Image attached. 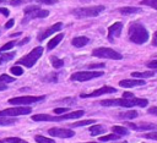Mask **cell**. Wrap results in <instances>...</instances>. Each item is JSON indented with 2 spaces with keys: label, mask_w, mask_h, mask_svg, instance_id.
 Instances as JSON below:
<instances>
[{
  "label": "cell",
  "mask_w": 157,
  "mask_h": 143,
  "mask_svg": "<svg viewBox=\"0 0 157 143\" xmlns=\"http://www.w3.org/2000/svg\"><path fill=\"white\" fill-rule=\"evenodd\" d=\"M16 35H20V33H13V34H11V37H16Z\"/></svg>",
  "instance_id": "cell-48"
},
{
  "label": "cell",
  "mask_w": 157,
  "mask_h": 143,
  "mask_svg": "<svg viewBox=\"0 0 157 143\" xmlns=\"http://www.w3.org/2000/svg\"><path fill=\"white\" fill-rule=\"evenodd\" d=\"M155 75L153 71H144V72H132L131 73V77H136V78H146V77H152Z\"/></svg>",
  "instance_id": "cell-23"
},
{
  "label": "cell",
  "mask_w": 157,
  "mask_h": 143,
  "mask_svg": "<svg viewBox=\"0 0 157 143\" xmlns=\"http://www.w3.org/2000/svg\"><path fill=\"white\" fill-rule=\"evenodd\" d=\"M92 55L96 57H104V59H113V60H121L123 55L110 48H104V46H99L96 48L92 51Z\"/></svg>",
  "instance_id": "cell-7"
},
{
  "label": "cell",
  "mask_w": 157,
  "mask_h": 143,
  "mask_svg": "<svg viewBox=\"0 0 157 143\" xmlns=\"http://www.w3.org/2000/svg\"><path fill=\"white\" fill-rule=\"evenodd\" d=\"M145 81L140 79V78H131V79H121L119 81V86L124 87V88H131V87H139V86H144Z\"/></svg>",
  "instance_id": "cell-16"
},
{
  "label": "cell",
  "mask_w": 157,
  "mask_h": 143,
  "mask_svg": "<svg viewBox=\"0 0 157 143\" xmlns=\"http://www.w3.org/2000/svg\"><path fill=\"white\" fill-rule=\"evenodd\" d=\"M15 55H16L15 51H11V53H5V51H2V53H0V64H4V62L10 61L12 57H15Z\"/></svg>",
  "instance_id": "cell-22"
},
{
  "label": "cell",
  "mask_w": 157,
  "mask_h": 143,
  "mask_svg": "<svg viewBox=\"0 0 157 143\" xmlns=\"http://www.w3.org/2000/svg\"><path fill=\"white\" fill-rule=\"evenodd\" d=\"M5 89H7V86H6V83H2V82H0V90H5Z\"/></svg>",
  "instance_id": "cell-47"
},
{
  "label": "cell",
  "mask_w": 157,
  "mask_h": 143,
  "mask_svg": "<svg viewBox=\"0 0 157 143\" xmlns=\"http://www.w3.org/2000/svg\"><path fill=\"white\" fill-rule=\"evenodd\" d=\"M117 89L113 88V87H109V86H103L91 93H82L81 94V98H93V97H99V95H103V94H110V93H115Z\"/></svg>",
  "instance_id": "cell-11"
},
{
  "label": "cell",
  "mask_w": 157,
  "mask_h": 143,
  "mask_svg": "<svg viewBox=\"0 0 157 143\" xmlns=\"http://www.w3.org/2000/svg\"><path fill=\"white\" fill-rule=\"evenodd\" d=\"M121 136L117 134V133H109V134H105V136H101L99 137V141L101 142H108V141H117L119 139Z\"/></svg>",
  "instance_id": "cell-25"
},
{
  "label": "cell",
  "mask_w": 157,
  "mask_h": 143,
  "mask_svg": "<svg viewBox=\"0 0 157 143\" xmlns=\"http://www.w3.org/2000/svg\"><path fill=\"white\" fill-rule=\"evenodd\" d=\"M87 143H96V142H87Z\"/></svg>",
  "instance_id": "cell-50"
},
{
  "label": "cell",
  "mask_w": 157,
  "mask_h": 143,
  "mask_svg": "<svg viewBox=\"0 0 157 143\" xmlns=\"http://www.w3.org/2000/svg\"><path fill=\"white\" fill-rule=\"evenodd\" d=\"M91 123H94V120H82V121H77V122H74L69 126L71 127H81V126H86V125H91Z\"/></svg>",
  "instance_id": "cell-29"
},
{
  "label": "cell",
  "mask_w": 157,
  "mask_h": 143,
  "mask_svg": "<svg viewBox=\"0 0 157 143\" xmlns=\"http://www.w3.org/2000/svg\"><path fill=\"white\" fill-rule=\"evenodd\" d=\"M104 6L98 5V6H90V7H80L72 10V15H75L78 18H86V17H94L98 16L101 12L104 11Z\"/></svg>",
  "instance_id": "cell-6"
},
{
  "label": "cell",
  "mask_w": 157,
  "mask_h": 143,
  "mask_svg": "<svg viewBox=\"0 0 157 143\" xmlns=\"http://www.w3.org/2000/svg\"><path fill=\"white\" fill-rule=\"evenodd\" d=\"M34 141H36L37 143H55L54 139L48 138V137H44V136H40V134L36 136V137H34Z\"/></svg>",
  "instance_id": "cell-28"
},
{
  "label": "cell",
  "mask_w": 157,
  "mask_h": 143,
  "mask_svg": "<svg viewBox=\"0 0 157 143\" xmlns=\"http://www.w3.org/2000/svg\"><path fill=\"white\" fill-rule=\"evenodd\" d=\"M88 68H96V67H104V64H93V65H88Z\"/></svg>",
  "instance_id": "cell-42"
},
{
  "label": "cell",
  "mask_w": 157,
  "mask_h": 143,
  "mask_svg": "<svg viewBox=\"0 0 157 143\" xmlns=\"http://www.w3.org/2000/svg\"><path fill=\"white\" fill-rule=\"evenodd\" d=\"M42 54H43V48H42V46H37V48L32 49L27 55H25L23 57H21V59L17 61V64L23 65V66L27 67V68H31V67L38 61V59L42 56Z\"/></svg>",
  "instance_id": "cell-4"
},
{
  "label": "cell",
  "mask_w": 157,
  "mask_h": 143,
  "mask_svg": "<svg viewBox=\"0 0 157 143\" xmlns=\"http://www.w3.org/2000/svg\"><path fill=\"white\" fill-rule=\"evenodd\" d=\"M141 5H146V6H150V7L157 10V0H142Z\"/></svg>",
  "instance_id": "cell-31"
},
{
  "label": "cell",
  "mask_w": 157,
  "mask_h": 143,
  "mask_svg": "<svg viewBox=\"0 0 157 143\" xmlns=\"http://www.w3.org/2000/svg\"><path fill=\"white\" fill-rule=\"evenodd\" d=\"M0 13H1V15H4L5 17H7V16H9V13H10V11H9L7 9H5V7H0Z\"/></svg>",
  "instance_id": "cell-41"
},
{
  "label": "cell",
  "mask_w": 157,
  "mask_h": 143,
  "mask_svg": "<svg viewBox=\"0 0 157 143\" xmlns=\"http://www.w3.org/2000/svg\"><path fill=\"white\" fill-rule=\"evenodd\" d=\"M0 143H5V141H0Z\"/></svg>",
  "instance_id": "cell-49"
},
{
  "label": "cell",
  "mask_w": 157,
  "mask_h": 143,
  "mask_svg": "<svg viewBox=\"0 0 157 143\" xmlns=\"http://www.w3.org/2000/svg\"><path fill=\"white\" fill-rule=\"evenodd\" d=\"M112 132L113 133H117L119 136H123V134H128L129 133L128 128H125L124 126H112Z\"/></svg>",
  "instance_id": "cell-26"
},
{
  "label": "cell",
  "mask_w": 157,
  "mask_h": 143,
  "mask_svg": "<svg viewBox=\"0 0 157 143\" xmlns=\"http://www.w3.org/2000/svg\"><path fill=\"white\" fill-rule=\"evenodd\" d=\"M48 133L50 136L59 137V138H71L75 136V132L70 128H49Z\"/></svg>",
  "instance_id": "cell-13"
},
{
  "label": "cell",
  "mask_w": 157,
  "mask_h": 143,
  "mask_svg": "<svg viewBox=\"0 0 157 143\" xmlns=\"http://www.w3.org/2000/svg\"><path fill=\"white\" fill-rule=\"evenodd\" d=\"M5 142L7 143H28L27 141L22 139V138H18V137H9L5 139Z\"/></svg>",
  "instance_id": "cell-30"
},
{
  "label": "cell",
  "mask_w": 157,
  "mask_h": 143,
  "mask_svg": "<svg viewBox=\"0 0 157 143\" xmlns=\"http://www.w3.org/2000/svg\"><path fill=\"white\" fill-rule=\"evenodd\" d=\"M15 81V77H11V76H9V75H1L0 76V82H2V83H11V82H13Z\"/></svg>",
  "instance_id": "cell-32"
},
{
  "label": "cell",
  "mask_w": 157,
  "mask_h": 143,
  "mask_svg": "<svg viewBox=\"0 0 157 143\" xmlns=\"http://www.w3.org/2000/svg\"><path fill=\"white\" fill-rule=\"evenodd\" d=\"M147 112L151 114V115H153V116H157V106H152V108H150V109L147 110Z\"/></svg>",
  "instance_id": "cell-39"
},
{
  "label": "cell",
  "mask_w": 157,
  "mask_h": 143,
  "mask_svg": "<svg viewBox=\"0 0 157 143\" xmlns=\"http://www.w3.org/2000/svg\"><path fill=\"white\" fill-rule=\"evenodd\" d=\"M88 42H90V39H88L87 37H75V38L72 39L71 44H72L75 48H82V46H85L86 44H88Z\"/></svg>",
  "instance_id": "cell-17"
},
{
  "label": "cell",
  "mask_w": 157,
  "mask_h": 143,
  "mask_svg": "<svg viewBox=\"0 0 157 143\" xmlns=\"http://www.w3.org/2000/svg\"><path fill=\"white\" fill-rule=\"evenodd\" d=\"M85 111L83 110H76L72 112H67V114H63L60 116H52L48 114H36L32 116L33 121H63V120H69V119H78L81 116H83Z\"/></svg>",
  "instance_id": "cell-3"
},
{
  "label": "cell",
  "mask_w": 157,
  "mask_h": 143,
  "mask_svg": "<svg viewBox=\"0 0 157 143\" xmlns=\"http://www.w3.org/2000/svg\"><path fill=\"white\" fill-rule=\"evenodd\" d=\"M123 143H128V142H123Z\"/></svg>",
  "instance_id": "cell-52"
},
{
  "label": "cell",
  "mask_w": 157,
  "mask_h": 143,
  "mask_svg": "<svg viewBox=\"0 0 157 143\" xmlns=\"http://www.w3.org/2000/svg\"><path fill=\"white\" fill-rule=\"evenodd\" d=\"M22 2H23V0H11V1H10V5L16 6V5H21Z\"/></svg>",
  "instance_id": "cell-43"
},
{
  "label": "cell",
  "mask_w": 157,
  "mask_h": 143,
  "mask_svg": "<svg viewBox=\"0 0 157 143\" xmlns=\"http://www.w3.org/2000/svg\"><path fill=\"white\" fill-rule=\"evenodd\" d=\"M90 132L92 133V136H98L105 132V127H103L102 125H94L90 127Z\"/></svg>",
  "instance_id": "cell-21"
},
{
  "label": "cell",
  "mask_w": 157,
  "mask_h": 143,
  "mask_svg": "<svg viewBox=\"0 0 157 143\" xmlns=\"http://www.w3.org/2000/svg\"><path fill=\"white\" fill-rule=\"evenodd\" d=\"M104 75L103 71H78L71 75L70 79L71 81H78V82H85V81H90L93 78H98L102 77Z\"/></svg>",
  "instance_id": "cell-8"
},
{
  "label": "cell",
  "mask_w": 157,
  "mask_h": 143,
  "mask_svg": "<svg viewBox=\"0 0 157 143\" xmlns=\"http://www.w3.org/2000/svg\"><path fill=\"white\" fill-rule=\"evenodd\" d=\"M29 112H32V109L28 106H16V108H9L5 110H0V116L13 117V116H20V115H26Z\"/></svg>",
  "instance_id": "cell-9"
},
{
  "label": "cell",
  "mask_w": 157,
  "mask_h": 143,
  "mask_svg": "<svg viewBox=\"0 0 157 143\" xmlns=\"http://www.w3.org/2000/svg\"><path fill=\"white\" fill-rule=\"evenodd\" d=\"M123 29V23L121 22H114L109 28H108V40L113 42L115 37H119Z\"/></svg>",
  "instance_id": "cell-15"
},
{
  "label": "cell",
  "mask_w": 157,
  "mask_h": 143,
  "mask_svg": "<svg viewBox=\"0 0 157 143\" xmlns=\"http://www.w3.org/2000/svg\"><path fill=\"white\" fill-rule=\"evenodd\" d=\"M13 23H15V20H9L6 23H5V29H9V28H11L12 26H13Z\"/></svg>",
  "instance_id": "cell-40"
},
{
  "label": "cell",
  "mask_w": 157,
  "mask_h": 143,
  "mask_svg": "<svg viewBox=\"0 0 157 143\" xmlns=\"http://www.w3.org/2000/svg\"><path fill=\"white\" fill-rule=\"evenodd\" d=\"M144 137H145V138H147V139H155V141H157V132L145 133V134H144Z\"/></svg>",
  "instance_id": "cell-35"
},
{
  "label": "cell",
  "mask_w": 157,
  "mask_h": 143,
  "mask_svg": "<svg viewBox=\"0 0 157 143\" xmlns=\"http://www.w3.org/2000/svg\"><path fill=\"white\" fill-rule=\"evenodd\" d=\"M45 97L44 95H38V97H31V95H25V97H15L9 99V103L12 105H27V104H32L36 101H40L43 100Z\"/></svg>",
  "instance_id": "cell-10"
},
{
  "label": "cell",
  "mask_w": 157,
  "mask_h": 143,
  "mask_svg": "<svg viewBox=\"0 0 157 143\" xmlns=\"http://www.w3.org/2000/svg\"><path fill=\"white\" fill-rule=\"evenodd\" d=\"M132 97H134V94L130 93V92H124L123 93V98H132Z\"/></svg>",
  "instance_id": "cell-44"
},
{
  "label": "cell",
  "mask_w": 157,
  "mask_h": 143,
  "mask_svg": "<svg viewBox=\"0 0 157 143\" xmlns=\"http://www.w3.org/2000/svg\"><path fill=\"white\" fill-rule=\"evenodd\" d=\"M146 65H147V67H150V68H157V59L148 61Z\"/></svg>",
  "instance_id": "cell-37"
},
{
  "label": "cell",
  "mask_w": 157,
  "mask_h": 143,
  "mask_svg": "<svg viewBox=\"0 0 157 143\" xmlns=\"http://www.w3.org/2000/svg\"><path fill=\"white\" fill-rule=\"evenodd\" d=\"M69 110V108L66 106V108H56V109H54V112L55 114H64V112H66Z\"/></svg>",
  "instance_id": "cell-38"
},
{
  "label": "cell",
  "mask_w": 157,
  "mask_h": 143,
  "mask_svg": "<svg viewBox=\"0 0 157 143\" xmlns=\"http://www.w3.org/2000/svg\"><path fill=\"white\" fill-rule=\"evenodd\" d=\"M11 73L15 75V76H21L23 73V68L18 67V66H12L11 67Z\"/></svg>",
  "instance_id": "cell-34"
},
{
  "label": "cell",
  "mask_w": 157,
  "mask_h": 143,
  "mask_svg": "<svg viewBox=\"0 0 157 143\" xmlns=\"http://www.w3.org/2000/svg\"><path fill=\"white\" fill-rule=\"evenodd\" d=\"M152 45L157 46V32L153 34V38H152Z\"/></svg>",
  "instance_id": "cell-45"
},
{
  "label": "cell",
  "mask_w": 157,
  "mask_h": 143,
  "mask_svg": "<svg viewBox=\"0 0 157 143\" xmlns=\"http://www.w3.org/2000/svg\"><path fill=\"white\" fill-rule=\"evenodd\" d=\"M15 42L13 40H11V42H9V43H6V44H4L1 48H0V53H2V51H6V50H10L11 48H13L15 46Z\"/></svg>",
  "instance_id": "cell-33"
},
{
  "label": "cell",
  "mask_w": 157,
  "mask_h": 143,
  "mask_svg": "<svg viewBox=\"0 0 157 143\" xmlns=\"http://www.w3.org/2000/svg\"><path fill=\"white\" fill-rule=\"evenodd\" d=\"M2 1H4V0H0V2H2Z\"/></svg>",
  "instance_id": "cell-51"
},
{
  "label": "cell",
  "mask_w": 157,
  "mask_h": 143,
  "mask_svg": "<svg viewBox=\"0 0 157 143\" xmlns=\"http://www.w3.org/2000/svg\"><path fill=\"white\" fill-rule=\"evenodd\" d=\"M119 12L123 13V15H132V13L141 12V9L132 7V6H124V7H120L119 9Z\"/></svg>",
  "instance_id": "cell-20"
},
{
  "label": "cell",
  "mask_w": 157,
  "mask_h": 143,
  "mask_svg": "<svg viewBox=\"0 0 157 143\" xmlns=\"http://www.w3.org/2000/svg\"><path fill=\"white\" fill-rule=\"evenodd\" d=\"M17 120L13 117H6V116H0V126H11L16 123Z\"/></svg>",
  "instance_id": "cell-24"
},
{
  "label": "cell",
  "mask_w": 157,
  "mask_h": 143,
  "mask_svg": "<svg viewBox=\"0 0 157 143\" xmlns=\"http://www.w3.org/2000/svg\"><path fill=\"white\" fill-rule=\"evenodd\" d=\"M64 38V33H60V34H58V35H55L54 38H52L49 42H48V44H47V49L48 50H52V49H54L60 42H61V39Z\"/></svg>",
  "instance_id": "cell-18"
},
{
  "label": "cell",
  "mask_w": 157,
  "mask_h": 143,
  "mask_svg": "<svg viewBox=\"0 0 157 143\" xmlns=\"http://www.w3.org/2000/svg\"><path fill=\"white\" fill-rule=\"evenodd\" d=\"M50 62H52L54 68H60V67L64 66V60H61V59H59L56 56H52L50 57Z\"/></svg>",
  "instance_id": "cell-27"
},
{
  "label": "cell",
  "mask_w": 157,
  "mask_h": 143,
  "mask_svg": "<svg viewBox=\"0 0 157 143\" xmlns=\"http://www.w3.org/2000/svg\"><path fill=\"white\" fill-rule=\"evenodd\" d=\"M61 28H63V23H61V22H56V23H54L53 26H50L49 28H47V29L39 32L38 35H37V39H38L39 42H43L45 38H48L49 35L54 34L55 32H59Z\"/></svg>",
  "instance_id": "cell-12"
},
{
  "label": "cell",
  "mask_w": 157,
  "mask_h": 143,
  "mask_svg": "<svg viewBox=\"0 0 157 143\" xmlns=\"http://www.w3.org/2000/svg\"><path fill=\"white\" fill-rule=\"evenodd\" d=\"M28 42H29V38L27 37L26 39H22V40H21L20 43H18V45H23V44H26V43H28Z\"/></svg>",
  "instance_id": "cell-46"
},
{
  "label": "cell",
  "mask_w": 157,
  "mask_h": 143,
  "mask_svg": "<svg viewBox=\"0 0 157 143\" xmlns=\"http://www.w3.org/2000/svg\"><path fill=\"white\" fill-rule=\"evenodd\" d=\"M148 100L142 98H120V99H104L101 101L102 106H120V108H132V106H147Z\"/></svg>",
  "instance_id": "cell-1"
},
{
  "label": "cell",
  "mask_w": 157,
  "mask_h": 143,
  "mask_svg": "<svg viewBox=\"0 0 157 143\" xmlns=\"http://www.w3.org/2000/svg\"><path fill=\"white\" fill-rule=\"evenodd\" d=\"M137 116H139V112L135 110H129L126 112L118 114V119H123V120H131V119H135Z\"/></svg>",
  "instance_id": "cell-19"
},
{
  "label": "cell",
  "mask_w": 157,
  "mask_h": 143,
  "mask_svg": "<svg viewBox=\"0 0 157 143\" xmlns=\"http://www.w3.org/2000/svg\"><path fill=\"white\" fill-rule=\"evenodd\" d=\"M23 13H25V17L22 20V23H27L29 20H33V18H43V17H47L49 15V11L43 10L39 6L33 5V6L25 7Z\"/></svg>",
  "instance_id": "cell-5"
},
{
  "label": "cell",
  "mask_w": 157,
  "mask_h": 143,
  "mask_svg": "<svg viewBox=\"0 0 157 143\" xmlns=\"http://www.w3.org/2000/svg\"><path fill=\"white\" fill-rule=\"evenodd\" d=\"M37 2H40V4H45V5H53L55 2H58V0H34Z\"/></svg>",
  "instance_id": "cell-36"
},
{
  "label": "cell",
  "mask_w": 157,
  "mask_h": 143,
  "mask_svg": "<svg viewBox=\"0 0 157 143\" xmlns=\"http://www.w3.org/2000/svg\"><path fill=\"white\" fill-rule=\"evenodd\" d=\"M126 126H129L134 131H152V130H157V125L150 123V122H141V123L126 122Z\"/></svg>",
  "instance_id": "cell-14"
},
{
  "label": "cell",
  "mask_w": 157,
  "mask_h": 143,
  "mask_svg": "<svg viewBox=\"0 0 157 143\" xmlns=\"http://www.w3.org/2000/svg\"><path fill=\"white\" fill-rule=\"evenodd\" d=\"M128 37H129V40L132 42V43H135V44H144L150 38L147 29L140 22H132L129 26Z\"/></svg>",
  "instance_id": "cell-2"
}]
</instances>
